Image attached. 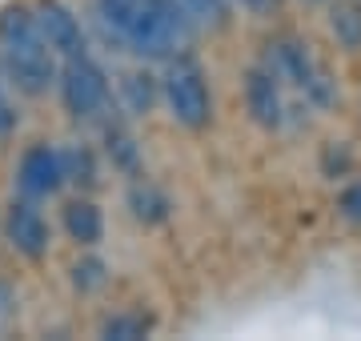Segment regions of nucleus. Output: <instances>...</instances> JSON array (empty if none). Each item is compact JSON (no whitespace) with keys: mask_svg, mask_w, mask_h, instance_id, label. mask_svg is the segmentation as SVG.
I'll return each instance as SVG.
<instances>
[{"mask_svg":"<svg viewBox=\"0 0 361 341\" xmlns=\"http://www.w3.org/2000/svg\"><path fill=\"white\" fill-rule=\"evenodd\" d=\"M97 13L129 53L149 61L177 56L193 37V16L180 0H97Z\"/></svg>","mask_w":361,"mask_h":341,"instance_id":"nucleus-1","label":"nucleus"},{"mask_svg":"<svg viewBox=\"0 0 361 341\" xmlns=\"http://www.w3.org/2000/svg\"><path fill=\"white\" fill-rule=\"evenodd\" d=\"M0 68H4L8 85L20 89L25 97L49 92V85L56 80V53L40 37L37 16L28 8L0 13Z\"/></svg>","mask_w":361,"mask_h":341,"instance_id":"nucleus-2","label":"nucleus"},{"mask_svg":"<svg viewBox=\"0 0 361 341\" xmlns=\"http://www.w3.org/2000/svg\"><path fill=\"white\" fill-rule=\"evenodd\" d=\"M161 101H165V108L173 113L177 125H185V129H193V132L209 129V120H213L209 80L201 73V65L185 53L169 56V68H165V77H161Z\"/></svg>","mask_w":361,"mask_h":341,"instance_id":"nucleus-3","label":"nucleus"},{"mask_svg":"<svg viewBox=\"0 0 361 341\" xmlns=\"http://www.w3.org/2000/svg\"><path fill=\"white\" fill-rule=\"evenodd\" d=\"M56 89H61V101H65L68 117H77V120L97 117L109 105V77H104V68L89 53L68 56L65 65H61Z\"/></svg>","mask_w":361,"mask_h":341,"instance_id":"nucleus-4","label":"nucleus"},{"mask_svg":"<svg viewBox=\"0 0 361 341\" xmlns=\"http://www.w3.org/2000/svg\"><path fill=\"white\" fill-rule=\"evenodd\" d=\"M273 49V61L269 68L277 73L281 80H293L301 92H310L313 101H329V85H325V73L317 65H313L310 49L301 44V40H277V44H269Z\"/></svg>","mask_w":361,"mask_h":341,"instance_id":"nucleus-5","label":"nucleus"},{"mask_svg":"<svg viewBox=\"0 0 361 341\" xmlns=\"http://www.w3.org/2000/svg\"><path fill=\"white\" fill-rule=\"evenodd\" d=\"M65 157H61V149H52V144H32L25 149V157L16 165V185H20V193L25 197H52L61 185H65Z\"/></svg>","mask_w":361,"mask_h":341,"instance_id":"nucleus-6","label":"nucleus"},{"mask_svg":"<svg viewBox=\"0 0 361 341\" xmlns=\"http://www.w3.org/2000/svg\"><path fill=\"white\" fill-rule=\"evenodd\" d=\"M32 16H37V25H40V37L49 40V49L61 56V61L89 53L85 28H80L77 13H73L68 4H61V0H40L37 8H32Z\"/></svg>","mask_w":361,"mask_h":341,"instance_id":"nucleus-7","label":"nucleus"},{"mask_svg":"<svg viewBox=\"0 0 361 341\" xmlns=\"http://www.w3.org/2000/svg\"><path fill=\"white\" fill-rule=\"evenodd\" d=\"M4 241H8L20 257H28V261H40V257L49 253V241H52L49 221L40 217L32 197L8 205V213H4Z\"/></svg>","mask_w":361,"mask_h":341,"instance_id":"nucleus-8","label":"nucleus"},{"mask_svg":"<svg viewBox=\"0 0 361 341\" xmlns=\"http://www.w3.org/2000/svg\"><path fill=\"white\" fill-rule=\"evenodd\" d=\"M277 73L269 65H257L245 73V108L249 117L257 120L261 129H277L285 120V105H281V85Z\"/></svg>","mask_w":361,"mask_h":341,"instance_id":"nucleus-9","label":"nucleus"},{"mask_svg":"<svg viewBox=\"0 0 361 341\" xmlns=\"http://www.w3.org/2000/svg\"><path fill=\"white\" fill-rule=\"evenodd\" d=\"M61 221H65L68 241H77L80 249H92V245L104 237V217H101V209H97L89 197L68 201L65 213H61Z\"/></svg>","mask_w":361,"mask_h":341,"instance_id":"nucleus-10","label":"nucleus"},{"mask_svg":"<svg viewBox=\"0 0 361 341\" xmlns=\"http://www.w3.org/2000/svg\"><path fill=\"white\" fill-rule=\"evenodd\" d=\"M329 28L341 49L357 53L361 49V4L357 0H334L329 4Z\"/></svg>","mask_w":361,"mask_h":341,"instance_id":"nucleus-11","label":"nucleus"},{"mask_svg":"<svg viewBox=\"0 0 361 341\" xmlns=\"http://www.w3.org/2000/svg\"><path fill=\"white\" fill-rule=\"evenodd\" d=\"M121 97H125V108L133 117H145L161 97V80H153L149 73H125L121 77Z\"/></svg>","mask_w":361,"mask_h":341,"instance_id":"nucleus-12","label":"nucleus"},{"mask_svg":"<svg viewBox=\"0 0 361 341\" xmlns=\"http://www.w3.org/2000/svg\"><path fill=\"white\" fill-rule=\"evenodd\" d=\"M149 333H153V317L145 314H113L101 326V337L109 341H137V337H149Z\"/></svg>","mask_w":361,"mask_h":341,"instance_id":"nucleus-13","label":"nucleus"},{"mask_svg":"<svg viewBox=\"0 0 361 341\" xmlns=\"http://www.w3.org/2000/svg\"><path fill=\"white\" fill-rule=\"evenodd\" d=\"M129 205H133V213H137L145 225H157V221H165V217H169V201L161 197V193H157L149 181H145V185H133Z\"/></svg>","mask_w":361,"mask_h":341,"instance_id":"nucleus-14","label":"nucleus"},{"mask_svg":"<svg viewBox=\"0 0 361 341\" xmlns=\"http://www.w3.org/2000/svg\"><path fill=\"white\" fill-rule=\"evenodd\" d=\"M104 149H109V157H113L116 169L137 173V144H133V137L121 125H109L104 129Z\"/></svg>","mask_w":361,"mask_h":341,"instance_id":"nucleus-15","label":"nucleus"},{"mask_svg":"<svg viewBox=\"0 0 361 341\" xmlns=\"http://www.w3.org/2000/svg\"><path fill=\"white\" fill-rule=\"evenodd\" d=\"M65 157V177L68 181H77V185H97V161H92V153L85 149V144H73V149H65L61 153Z\"/></svg>","mask_w":361,"mask_h":341,"instance_id":"nucleus-16","label":"nucleus"},{"mask_svg":"<svg viewBox=\"0 0 361 341\" xmlns=\"http://www.w3.org/2000/svg\"><path fill=\"white\" fill-rule=\"evenodd\" d=\"M185 4V13L193 16L197 25H225V16H229V0H180Z\"/></svg>","mask_w":361,"mask_h":341,"instance_id":"nucleus-17","label":"nucleus"},{"mask_svg":"<svg viewBox=\"0 0 361 341\" xmlns=\"http://www.w3.org/2000/svg\"><path fill=\"white\" fill-rule=\"evenodd\" d=\"M73 285H77V289H101L104 285V265L97 261V257L73 265Z\"/></svg>","mask_w":361,"mask_h":341,"instance_id":"nucleus-18","label":"nucleus"},{"mask_svg":"<svg viewBox=\"0 0 361 341\" xmlns=\"http://www.w3.org/2000/svg\"><path fill=\"white\" fill-rule=\"evenodd\" d=\"M341 213H345V221L361 225V181H353L345 193H341Z\"/></svg>","mask_w":361,"mask_h":341,"instance_id":"nucleus-19","label":"nucleus"},{"mask_svg":"<svg viewBox=\"0 0 361 341\" xmlns=\"http://www.w3.org/2000/svg\"><path fill=\"white\" fill-rule=\"evenodd\" d=\"M16 125V113H13V105H8V97H4V89H0V137Z\"/></svg>","mask_w":361,"mask_h":341,"instance_id":"nucleus-20","label":"nucleus"},{"mask_svg":"<svg viewBox=\"0 0 361 341\" xmlns=\"http://www.w3.org/2000/svg\"><path fill=\"white\" fill-rule=\"evenodd\" d=\"M241 4H249V8H265L269 0H241Z\"/></svg>","mask_w":361,"mask_h":341,"instance_id":"nucleus-21","label":"nucleus"}]
</instances>
